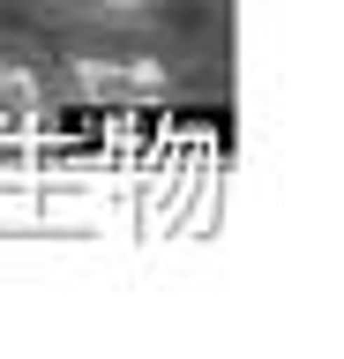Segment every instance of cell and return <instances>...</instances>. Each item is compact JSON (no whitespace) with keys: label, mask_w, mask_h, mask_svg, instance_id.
Here are the masks:
<instances>
[{"label":"cell","mask_w":344,"mask_h":359,"mask_svg":"<svg viewBox=\"0 0 344 359\" xmlns=\"http://www.w3.org/2000/svg\"><path fill=\"white\" fill-rule=\"evenodd\" d=\"M75 90L83 97H158V90H172V75H165V60H97V53H83V60H68Z\"/></svg>","instance_id":"1"},{"label":"cell","mask_w":344,"mask_h":359,"mask_svg":"<svg viewBox=\"0 0 344 359\" xmlns=\"http://www.w3.org/2000/svg\"><path fill=\"white\" fill-rule=\"evenodd\" d=\"M75 8H83V15H142L150 0H75Z\"/></svg>","instance_id":"2"}]
</instances>
